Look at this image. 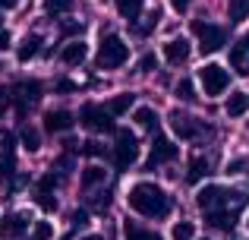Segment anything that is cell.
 Listing matches in <instances>:
<instances>
[{
	"label": "cell",
	"instance_id": "obj_1",
	"mask_svg": "<svg viewBox=\"0 0 249 240\" xmlns=\"http://www.w3.org/2000/svg\"><path fill=\"white\" fill-rule=\"evenodd\" d=\"M126 199H129V209L139 212V215H145V218H164L170 212L167 193L161 190V186H155V184H136Z\"/></svg>",
	"mask_w": 249,
	"mask_h": 240
},
{
	"label": "cell",
	"instance_id": "obj_2",
	"mask_svg": "<svg viewBox=\"0 0 249 240\" xmlns=\"http://www.w3.org/2000/svg\"><path fill=\"white\" fill-rule=\"evenodd\" d=\"M129 60V44L123 41L120 35H107L98 48V70H117Z\"/></svg>",
	"mask_w": 249,
	"mask_h": 240
},
{
	"label": "cell",
	"instance_id": "obj_3",
	"mask_svg": "<svg viewBox=\"0 0 249 240\" xmlns=\"http://www.w3.org/2000/svg\"><path fill=\"white\" fill-rule=\"evenodd\" d=\"M199 79H202V89H205V95H224L227 86H231V73H227L224 67H218V63H205V67L199 70Z\"/></svg>",
	"mask_w": 249,
	"mask_h": 240
},
{
	"label": "cell",
	"instance_id": "obj_4",
	"mask_svg": "<svg viewBox=\"0 0 249 240\" xmlns=\"http://www.w3.org/2000/svg\"><path fill=\"white\" fill-rule=\"evenodd\" d=\"M139 158V142L129 129H117V146H114V165L120 171H126L133 161Z\"/></svg>",
	"mask_w": 249,
	"mask_h": 240
},
{
	"label": "cell",
	"instance_id": "obj_5",
	"mask_svg": "<svg viewBox=\"0 0 249 240\" xmlns=\"http://www.w3.org/2000/svg\"><path fill=\"white\" fill-rule=\"evenodd\" d=\"M193 32L199 35L202 54H214V51H221L224 41H227V32L221 29V25H212V22H193Z\"/></svg>",
	"mask_w": 249,
	"mask_h": 240
},
{
	"label": "cell",
	"instance_id": "obj_6",
	"mask_svg": "<svg viewBox=\"0 0 249 240\" xmlns=\"http://www.w3.org/2000/svg\"><path fill=\"white\" fill-rule=\"evenodd\" d=\"M79 120L89 129H95V133H110V129H114V117H110V111L101 108V105H85L79 111Z\"/></svg>",
	"mask_w": 249,
	"mask_h": 240
},
{
	"label": "cell",
	"instance_id": "obj_7",
	"mask_svg": "<svg viewBox=\"0 0 249 240\" xmlns=\"http://www.w3.org/2000/svg\"><path fill=\"white\" fill-rule=\"evenodd\" d=\"M196 203H199V209L205 212V215H208V212H218V209H224V203H227V190L218 186V184L202 186L199 196H196Z\"/></svg>",
	"mask_w": 249,
	"mask_h": 240
},
{
	"label": "cell",
	"instance_id": "obj_8",
	"mask_svg": "<svg viewBox=\"0 0 249 240\" xmlns=\"http://www.w3.org/2000/svg\"><path fill=\"white\" fill-rule=\"evenodd\" d=\"M177 152L180 148L174 146V142L167 139V136H155V142H152V155H148V171H155L158 165H164V161H174L177 158Z\"/></svg>",
	"mask_w": 249,
	"mask_h": 240
},
{
	"label": "cell",
	"instance_id": "obj_9",
	"mask_svg": "<svg viewBox=\"0 0 249 240\" xmlns=\"http://www.w3.org/2000/svg\"><path fill=\"white\" fill-rule=\"evenodd\" d=\"M231 67L240 76H249V32L231 48Z\"/></svg>",
	"mask_w": 249,
	"mask_h": 240
},
{
	"label": "cell",
	"instance_id": "obj_10",
	"mask_svg": "<svg viewBox=\"0 0 249 240\" xmlns=\"http://www.w3.org/2000/svg\"><path fill=\"white\" fill-rule=\"evenodd\" d=\"M170 127H174V133L180 136V139H196V136L202 133V123H196L193 117H186V114H170Z\"/></svg>",
	"mask_w": 249,
	"mask_h": 240
},
{
	"label": "cell",
	"instance_id": "obj_11",
	"mask_svg": "<svg viewBox=\"0 0 249 240\" xmlns=\"http://www.w3.org/2000/svg\"><path fill=\"white\" fill-rule=\"evenodd\" d=\"M54 186H57L54 174H48V177H41V180H38V190H35V196H38V205H41L44 212H54V209H57Z\"/></svg>",
	"mask_w": 249,
	"mask_h": 240
},
{
	"label": "cell",
	"instance_id": "obj_12",
	"mask_svg": "<svg viewBox=\"0 0 249 240\" xmlns=\"http://www.w3.org/2000/svg\"><path fill=\"white\" fill-rule=\"evenodd\" d=\"M25 231H29V215H22V212H16V215H6L3 224H0V234H3L6 240L22 237Z\"/></svg>",
	"mask_w": 249,
	"mask_h": 240
},
{
	"label": "cell",
	"instance_id": "obj_13",
	"mask_svg": "<svg viewBox=\"0 0 249 240\" xmlns=\"http://www.w3.org/2000/svg\"><path fill=\"white\" fill-rule=\"evenodd\" d=\"M73 114L70 111H48L44 114V129L48 133H67V129H73Z\"/></svg>",
	"mask_w": 249,
	"mask_h": 240
},
{
	"label": "cell",
	"instance_id": "obj_14",
	"mask_svg": "<svg viewBox=\"0 0 249 240\" xmlns=\"http://www.w3.org/2000/svg\"><path fill=\"white\" fill-rule=\"evenodd\" d=\"M38 92H41V86H38L35 79L32 82H19V86L13 89V95H16V101H19V114H25V105L38 101Z\"/></svg>",
	"mask_w": 249,
	"mask_h": 240
},
{
	"label": "cell",
	"instance_id": "obj_15",
	"mask_svg": "<svg viewBox=\"0 0 249 240\" xmlns=\"http://www.w3.org/2000/svg\"><path fill=\"white\" fill-rule=\"evenodd\" d=\"M85 54H89V48H85V41H70V44H63V51H60V60L67 63V67H76V63H82L85 60Z\"/></svg>",
	"mask_w": 249,
	"mask_h": 240
},
{
	"label": "cell",
	"instance_id": "obj_16",
	"mask_svg": "<svg viewBox=\"0 0 249 240\" xmlns=\"http://www.w3.org/2000/svg\"><path fill=\"white\" fill-rule=\"evenodd\" d=\"M164 57H167V63H183L189 57V41L186 38H170L164 44Z\"/></svg>",
	"mask_w": 249,
	"mask_h": 240
},
{
	"label": "cell",
	"instance_id": "obj_17",
	"mask_svg": "<svg viewBox=\"0 0 249 240\" xmlns=\"http://www.w3.org/2000/svg\"><path fill=\"white\" fill-rule=\"evenodd\" d=\"M246 111H249V95L237 92V95H231V98H227V114H231V117H243Z\"/></svg>",
	"mask_w": 249,
	"mask_h": 240
},
{
	"label": "cell",
	"instance_id": "obj_18",
	"mask_svg": "<svg viewBox=\"0 0 249 240\" xmlns=\"http://www.w3.org/2000/svg\"><path fill=\"white\" fill-rule=\"evenodd\" d=\"M208 224L212 228H221V231H231L233 228V212H224V209H218V212H208Z\"/></svg>",
	"mask_w": 249,
	"mask_h": 240
},
{
	"label": "cell",
	"instance_id": "obj_19",
	"mask_svg": "<svg viewBox=\"0 0 249 240\" xmlns=\"http://www.w3.org/2000/svg\"><path fill=\"white\" fill-rule=\"evenodd\" d=\"M129 105H133V95H117V98H110L107 101V111H110V117H120V114H126L129 111Z\"/></svg>",
	"mask_w": 249,
	"mask_h": 240
},
{
	"label": "cell",
	"instance_id": "obj_20",
	"mask_svg": "<svg viewBox=\"0 0 249 240\" xmlns=\"http://www.w3.org/2000/svg\"><path fill=\"white\" fill-rule=\"evenodd\" d=\"M142 3H145V0H117V13H120L123 19H136L142 13Z\"/></svg>",
	"mask_w": 249,
	"mask_h": 240
},
{
	"label": "cell",
	"instance_id": "obj_21",
	"mask_svg": "<svg viewBox=\"0 0 249 240\" xmlns=\"http://www.w3.org/2000/svg\"><path fill=\"white\" fill-rule=\"evenodd\" d=\"M205 174H208V161L205 158H193V161H189V171H186V180H189V184H199Z\"/></svg>",
	"mask_w": 249,
	"mask_h": 240
},
{
	"label": "cell",
	"instance_id": "obj_22",
	"mask_svg": "<svg viewBox=\"0 0 249 240\" xmlns=\"http://www.w3.org/2000/svg\"><path fill=\"white\" fill-rule=\"evenodd\" d=\"M136 123L142 129H158V114L152 108H136Z\"/></svg>",
	"mask_w": 249,
	"mask_h": 240
},
{
	"label": "cell",
	"instance_id": "obj_23",
	"mask_svg": "<svg viewBox=\"0 0 249 240\" xmlns=\"http://www.w3.org/2000/svg\"><path fill=\"white\" fill-rule=\"evenodd\" d=\"M227 16H231V22H243V19L249 16V0H231Z\"/></svg>",
	"mask_w": 249,
	"mask_h": 240
},
{
	"label": "cell",
	"instance_id": "obj_24",
	"mask_svg": "<svg viewBox=\"0 0 249 240\" xmlns=\"http://www.w3.org/2000/svg\"><path fill=\"white\" fill-rule=\"evenodd\" d=\"M38 44H41V38H35V35H32V38H25V41H22V48H19V60H22V63H29L32 60V57H35L38 54Z\"/></svg>",
	"mask_w": 249,
	"mask_h": 240
},
{
	"label": "cell",
	"instance_id": "obj_25",
	"mask_svg": "<svg viewBox=\"0 0 249 240\" xmlns=\"http://www.w3.org/2000/svg\"><path fill=\"white\" fill-rule=\"evenodd\" d=\"M44 10H48L51 16H63V13L73 10V0H44Z\"/></svg>",
	"mask_w": 249,
	"mask_h": 240
},
{
	"label": "cell",
	"instance_id": "obj_26",
	"mask_svg": "<svg viewBox=\"0 0 249 240\" xmlns=\"http://www.w3.org/2000/svg\"><path fill=\"white\" fill-rule=\"evenodd\" d=\"M22 146L29 148V152H38V148H41V136H38V129H32V127L22 129Z\"/></svg>",
	"mask_w": 249,
	"mask_h": 240
},
{
	"label": "cell",
	"instance_id": "obj_27",
	"mask_svg": "<svg viewBox=\"0 0 249 240\" xmlns=\"http://www.w3.org/2000/svg\"><path fill=\"white\" fill-rule=\"evenodd\" d=\"M126 240H161L155 231H145V228H136V224H126Z\"/></svg>",
	"mask_w": 249,
	"mask_h": 240
},
{
	"label": "cell",
	"instance_id": "obj_28",
	"mask_svg": "<svg viewBox=\"0 0 249 240\" xmlns=\"http://www.w3.org/2000/svg\"><path fill=\"white\" fill-rule=\"evenodd\" d=\"M174 92H177V98H180V101H193V98H196L193 79H180V82H177V89H174Z\"/></svg>",
	"mask_w": 249,
	"mask_h": 240
},
{
	"label": "cell",
	"instance_id": "obj_29",
	"mask_svg": "<svg viewBox=\"0 0 249 240\" xmlns=\"http://www.w3.org/2000/svg\"><path fill=\"white\" fill-rule=\"evenodd\" d=\"M82 184H85V186L104 184V171H101V167H95V165H91V167H85V174H82Z\"/></svg>",
	"mask_w": 249,
	"mask_h": 240
},
{
	"label": "cell",
	"instance_id": "obj_30",
	"mask_svg": "<svg viewBox=\"0 0 249 240\" xmlns=\"http://www.w3.org/2000/svg\"><path fill=\"white\" fill-rule=\"evenodd\" d=\"M170 237H174V240H193V224H189V222H180V224H174Z\"/></svg>",
	"mask_w": 249,
	"mask_h": 240
},
{
	"label": "cell",
	"instance_id": "obj_31",
	"mask_svg": "<svg viewBox=\"0 0 249 240\" xmlns=\"http://www.w3.org/2000/svg\"><path fill=\"white\" fill-rule=\"evenodd\" d=\"M51 234H54V231H51V224L48 222H38L35 231H32V240H48Z\"/></svg>",
	"mask_w": 249,
	"mask_h": 240
},
{
	"label": "cell",
	"instance_id": "obj_32",
	"mask_svg": "<svg viewBox=\"0 0 249 240\" xmlns=\"http://www.w3.org/2000/svg\"><path fill=\"white\" fill-rule=\"evenodd\" d=\"M155 67H158V57H155V54H145L139 60V73H152Z\"/></svg>",
	"mask_w": 249,
	"mask_h": 240
},
{
	"label": "cell",
	"instance_id": "obj_33",
	"mask_svg": "<svg viewBox=\"0 0 249 240\" xmlns=\"http://www.w3.org/2000/svg\"><path fill=\"white\" fill-rule=\"evenodd\" d=\"M158 19H161V13H158V10H152V13H148V22H145V25H139V32H142V35H145V32H152L155 25H158Z\"/></svg>",
	"mask_w": 249,
	"mask_h": 240
},
{
	"label": "cell",
	"instance_id": "obj_34",
	"mask_svg": "<svg viewBox=\"0 0 249 240\" xmlns=\"http://www.w3.org/2000/svg\"><path fill=\"white\" fill-rule=\"evenodd\" d=\"M91 205H95L98 212H104V209H107V205H110V193H98V196L91 199Z\"/></svg>",
	"mask_w": 249,
	"mask_h": 240
},
{
	"label": "cell",
	"instance_id": "obj_35",
	"mask_svg": "<svg viewBox=\"0 0 249 240\" xmlns=\"http://www.w3.org/2000/svg\"><path fill=\"white\" fill-rule=\"evenodd\" d=\"M73 224H76V228L89 224V212H85V209H76V212H73Z\"/></svg>",
	"mask_w": 249,
	"mask_h": 240
},
{
	"label": "cell",
	"instance_id": "obj_36",
	"mask_svg": "<svg viewBox=\"0 0 249 240\" xmlns=\"http://www.w3.org/2000/svg\"><path fill=\"white\" fill-rule=\"evenodd\" d=\"M82 152H85V155H101L104 148L98 146V142H85V146H82Z\"/></svg>",
	"mask_w": 249,
	"mask_h": 240
},
{
	"label": "cell",
	"instance_id": "obj_37",
	"mask_svg": "<svg viewBox=\"0 0 249 240\" xmlns=\"http://www.w3.org/2000/svg\"><path fill=\"white\" fill-rule=\"evenodd\" d=\"M189 3H193V0H170V6H174L177 13H186V10H189Z\"/></svg>",
	"mask_w": 249,
	"mask_h": 240
},
{
	"label": "cell",
	"instance_id": "obj_38",
	"mask_svg": "<svg viewBox=\"0 0 249 240\" xmlns=\"http://www.w3.org/2000/svg\"><path fill=\"white\" fill-rule=\"evenodd\" d=\"M57 92H76V82H70V79H60V82H57Z\"/></svg>",
	"mask_w": 249,
	"mask_h": 240
},
{
	"label": "cell",
	"instance_id": "obj_39",
	"mask_svg": "<svg viewBox=\"0 0 249 240\" xmlns=\"http://www.w3.org/2000/svg\"><path fill=\"white\" fill-rule=\"evenodd\" d=\"M73 32H82V22H67L63 25V35H73Z\"/></svg>",
	"mask_w": 249,
	"mask_h": 240
},
{
	"label": "cell",
	"instance_id": "obj_40",
	"mask_svg": "<svg viewBox=\"0 0 249 240\" xmlns=\"http://www.w3.org/2000/svg\"><path fill=\"white\" fill-rule=\"evenodd\" d=\"M10 48V32H0V51Z\"/></svg>",
	"mask_w": 249,
	"mask_h": 240
},
{
	"label": "cell",
	"instance_id": "obj_41",
	"mask_svg": "<svg viewBox=\"0 0 249 240\" xmlns=\"http://www.w3.org/2000/svg\"><path fill=\"white\" fill-rule=\"evenodd\" d=\"M13 6H19V0H0V10H13Z\"/></svg>",
	"mask_w": 249,
	"mask_h": 240
},
{
	"label": "cell",
	"instance_id": "obj_42",
	"mask_svg": "<svg viewBox=\"0 0 249 240\" xmlns=\"http://www.w3.org/2000/svg\"><path fill=\"white\" fill-rule=\"evenodd\" d=\"M82 240H104V237H98V234H89V237H82Z\"/></svg>",
	"mask_w": 249,
	"mask_h": 240
},
{
	"label": "cell",
	"instance_id": "obj_43",
	"mask_svg": "<svg viewBox=\"0 0 249 240\" xmlns=\"http://www.w3.org/2000/svg\"><path fill=\"white\" fill-rule=\"evenodd\" d=\"M0 32H3V19H0Z\"/></svg>",
	"mask_w": 249,
	"mask_h": 240
},
{
	"label": "cell",
	"instance_id": "obj_44",
	"mask_svg": "<svg viewBox=\"0 0 249 240\" xmlns=\"http://www.w3.org/2000/svg\"><path fill=\"white\" fill-rule=\"evenodd\" d=\"M0 114H3V101H0Z\"/></svg>",
	"mask_w": 249,
	"mask_h": 240
},
{
	"label": "cell",
	"instance_id": "obj_45",
	"mask_svg": "<svg viewBox=\"0 0 249 240\" xmlns=\"http://www.w3.org/2000/svg\"><path fill=\"white\" fill-rule=\"evenodd\" d=\"M246 224H249V218H246Z\"/></svg>",
	"mask_w": 249,
	"mask_h": 240
},
{
	"label": "cell",
	"instance_id": "obj_46",
	"mask_svg": "<svg viewBox=\"0 0 249 240\" xmlns=\"http://www.w3.org/2000/svg\"><path fill=\"white\" fill-rule=\"evenodd\" d=\"M202 240H205V237H202Z\"/></svg>",
	"mask_w": 249,
	"mask_h": 240
}]
</instances>
